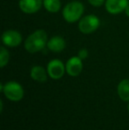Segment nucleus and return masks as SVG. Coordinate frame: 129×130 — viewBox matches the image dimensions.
Wrapping results in <instances>:
<instances>
[{"label": "nucleus", "instance_id": "obj_12", "mask_svg": "<svg viewBox=\"0 0 129 130\" xmlns=\"http://www.w3.org/2000/svg\"><path fill=\"white\" fill-rule=\"evenodd\" d=\"M118 95L121 100L125 102H129V80H122L118 85Z\"/></svg>", "mask_w": 129, "mask_h": 130}, {"label": "nucleus", "instance_id": "obj_16", "mask_svg": "<svg viewBox=\"0 0 129 130\" xmlns=\"http://www.w3.org/2000/svg\"><path fill=\"white\" fill-rule=\"evenodd\" d=\"M88 3L94 7H100L101 5H103V4H105L106 0H88Z\"/></svg>", "mask_w": 129, "mask_h": 130}, {"label": "nucleus", "instance_id": "obj_1", "mask_svg": "<svg viewBox=\"0 0 129 130\" xmlns=\"http://www.w3.org/2000/svg\"><path fill=\"white\" fill-rule=\"evenodd\" d=\"M48 35L43 29H38L27 37L24 43L25 50L29 53H36L47 46Z\"/></svg>", "mask_w": 129, "mask_h": 130}, {"label": "nucleus", "instance_id": "obj_14", "mask_svg": "<svg viewBox=\"0 0 129 130\" xmlns=\"http://www.w3.org/2000/svg\"><path fill=\"white\" fill-rule=\"evenodd\" d=\"M9 58H10V54H9L8 51L2 46L0 48V67L3 68L8 64Z\"/></svg>", "mask_w": 129, "mask_h": 130}, {"label": "nucleus", "instance_id": "obj_17", "mask_svg": "<svg viewBox=\"0 0 129 130\" xmlns=\"http://www.w3.org/2000/svg\"><path fill=\"white\" fill-rule=\"evenodd\" d=\"M125 12H126V15L129 17V5H127V7L126 8V10H125Z\"/></svg>", "mask_w": 129, "mask_h": 130}, {"label": "nucleus", "instance_id": "obj_3", "mask_svg": "<svg viewBox=\"0 0 129 130\" xmlns=\"http://www.w3.org/2000/svg\"><path fill=\"white\" fill-rule=\"evenodd\" d=\"M100 26V20L95 14H88L84 17H82L79 21L78 23V28L80 32L84 35L92 34Z\"/></svg>", "mask_w": 129, "mask_h": 130}, {"label": "nucleus", "instance_id": "obj_4", "mask_svg": "<svg viewBox=\"0 0 129 130\" xmlns=\"http://www.w3.org/2000/svg\"><path fill=\"white\" fill-rule=\"evenodd\" d=\"M3 93L5 98L11 101L18 102L21 100L24 96L22 86L16 82H8L4 85Z\"/></svg>", "mask_w": 129, "mask_h": 130}, {"label": "nucleus", "instance_id": "obj_6", "mask_svg": "<svg viewBox=\"0 0 129 130\" xmlns=\"http://www.w3.org/2000/svg\"><path fill=\"white\" fill-rule=\"evenodd\" d=\"M48 74L53 80H59L64 76L65 71V66L61 60L52 59L47 65Z\"/></svg>", "mask_w": 129, "mask_h": 130}, {"label": "nucleus", "instance_id": "obj_13", "mask_svg": "<svg viewBox=\"0 0 129 130\" xmlns=\"http://www.w3.org/2000/svg\"><path fill=\"white\" fill-rule=\"evenodd\" d=\"M43 5L47 12L55 13L60 10L61 2L60 0H43Z\"/></svg>", "mask_w": 129, "mask_h": 130}, {"label": "nucleus", "instance_id": "obj_18", "mask_svg": "<svg viewBox=\"0 0 129 130\" xmlns=\"http://www.w3.org/2000/svg\"><path fill=\"white\" fill-rule=\"evenodd\" d=\"M1 111H3V102L1 101Z\"/></svg>", "mask_w": 129, "mask_h": 130}, {"label": "nucleus", "instance_id": "obj_10", "mask_svg": "<svg viewBox=\"0 0 129 130\" xmlns=\"http://www.w3.org/2000/svg\"><path fill=\"white\" fill-rule=\"evenodd\" d=\"M65 41L63 37L59 36H54L48 40L47 48L52 52H61L65 48Z\"/></svg>", "mask_w": 129, "mask_h": 130}, {"label": "nucleus", "instance_id": "obj_5", "mask_svg": "<svg viewBox=\"0 0 129 130\" xmlns=\"http://www.w3.org/2000/svg\"><path fill=\"white\" fill-rule=\"evenodd\" d=\"M2 43L4 45L7 47H17L22 42V36L21 34L17 30H13V29H9L3 33L1 36Z\"/></svg>", "mask_w": 129, "mask_h": 130}, {"label": "nucleus", "instance_id": "obj_8", "mask_svg": "<svg viewBox=\"0 0 129 130\" xmlns=\"http://www.w3.org/2000/svg\"><path fill=\"white\" fill-rule=\"evenodd\" d=\"M129 0H106L105 9L109 13L116 15L122 12H125L127 7Z\"/></svg>", "mask_w": 129, "mask_h": 130}, {"label": "nucleus", "instance_id": "obj_7", "mask_svg": "<svg viewBox=\"0 0 129 130\" xmlns=\"http://www.w3.org/2000/svg\"><path fill=\"white\" fill-rule=\"evenodd\" d=\"M83 68L82 59L78 56H73L67 60L65 64V71L68 74V75L76 77L81 73Z\"/></svg>", "mask_w": 129, "mask_h": 130}, {"label": "nucleus", "instance_id": "obj_9", "mask_svg": "<svg viewBox=\"0 0 129 130\" xmlns=\"http://www.w3.org/2000/svg\"><path fill=\"white\" fill-rule=\"evenodd\" d=\"M43 0H20L19 7L21 12L27 14H33L41 9Z\"/></svg>", "mask_w": 129, "mask_h": 130}, {"label": "nucleus", "instance_id": "obj_2", "mask_svg": "<svg viewBox=\"0 0 129 130\" xmlns=\"http://www.w3.org/2000/svg\"><path fill=\"white\" fill-rule=\"evenodd\" d=\"M84 5L79 1H72L66 4L63 9V18L68 23H75L82 18Z\"/></svg>", "mask_w": 129, "mask_h": 130}, {"label": "nucleus", "instance_id": "obj_15", "mask_svg": "<svg viewBox=\"0 0 129 130\" xmlns=\"http://www.w3.org/2000/svg\"><path fill=\"white\" fill-rule=\"evenodd\" d=\"M88 50L85 48L81 49V50L79 51V52H78V57L82 60L86 59V58H88Z\"/></svg>", "mask_w": 129, "mask_h": 130}, {"label": "nucleus", "instance_id": "obj_11", "mask_svg": "<svg viewBox=\"0 0 129 130\" xmlns=\"http://www.w3.org/2000/svg\"><path fill=\"white\" fill-rule=\"evenodd\" d=\"M48 72L41 66H34L31 68L30 76L34 80L38 82H45L48 79Z\"/></svg>", "mask_w": 129, "mask_h": 130}, {"label": "nucleus", "instance_id": "obj_19", "mask_svg": "<svg viewBox=\"0 0 129 130\" xmlns=\"http://www.w3.org/2000/svg\"><path fill=\"white\" fill-rule=\"evenodd\" d=\"M127 110H128V112H129V104H128V105H127Z\"/></svg>", "mask_w": 129, "mask_h": 130}]
</instances>
